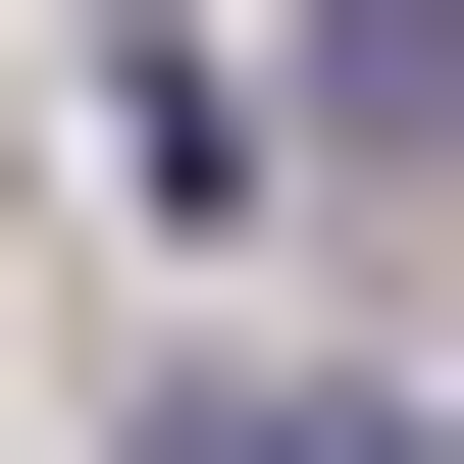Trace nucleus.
I'll return each mask as SVG.
<instances>
[{
  "instance_id": "nucleus-1",
  "label": "nucleus",
  "mask_w": 464,
  "mask_h": 464,
  "mask_svg": "<svg viewBox=\"0 0 464 464\" xmlns=\"http://www.w3.org/2000/svg\"><path fill=\"white\" fill-rule=\"evenodd\" d=\"M155 464H413V413H362V362H258V413H155Z\"/></svg>"
}]
</instances>
